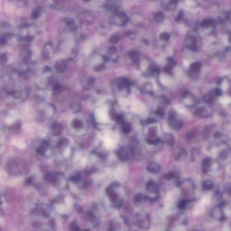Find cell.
<instances>
[{"label": "cell", "mask_w": 231, "mask_h": 231, "mask_svg": "<svg viewBox=\"0 0 231 231\" xmlns=\"http://www.w3.org/2000/svg\"><path fill=\"white\" fill-rule=\"evenodd\" d=\"M135 224L140 229L148 230L150 228L151 219L149 214L145 211H140L136 214Z\"/></svg>", "instance_id": "cell-1"}, {"label": "cell", "mask_w": 231, "mask_h": 231, "mask_svg": "<svg viewBox=\"0 0 231 231\" xmlns=\"http://www.w3.org/2000/svg\"><path fill=\"white\" fill-rule=\"evenodd\" d=\"M116 183L111 185L106 189V193L111 202L117 207H120L123 204V200L120 198L119 194L114 189Z\"/></svg>", "instance_id": "cell-2"}, {"label": "cell", "mask_w": 231, "mask_h": 231, "mask_svg": "<svg viewBox=\"0 0 231 231\" xmlns=\"http://www.w3.org/2000/svg\"><path fill=\"white\" fill-rule=\"evenodd\" d=\"M145 189L147 192L151 194L157 195L159 192V186L153 181H150L147 182L145 185Z\"/></svg>", "instance_id": "cell-3"}, {"label": "cell", "mask_w": 231, "mask_h": 231, "mask_svg": "<svg viewBox=\"0 0 231 231\" xmlns=\"http://www.w3.org/2000/svg\"><path fill=\"white\" fill-rule=\"evenodd\" d=\"M168 123L170 126L177 129L181 128L183 124V121L181 120H177L175 116L173 114H171L169 116Z\"/></svg>", "instance_id": "cell-4"}, {"label": "cell", "mask_w": 231, "mask_h": 231, "mask_svg": "<svg viewBox=\"0 0 231 231\" xmlns=\"http://www.w3.org/2000/svg\"><path fill=\"white\" fill-rule=\"evenodd\" d=\"M195 114L198 117L201 118H206L209 117L211 114L208 110L205 107H200L196 109Z\"/></svg>", "instance_id": "cell-5"}, {"label": "cell", "mask_w": 231, "mask_h": 231, "mask_svg": "<svg viewBox=\"0 0 231 231\" xmlns=\"http://www.w3.org/2000/svg\"><path fill=\"white\" fill-rule=\"evenodd\" d=\"M212 159L209 157H206L203 159L202 162V171L203 173H208L212 166Z\"/></svg>", "instance_id": "cell-6"}, {"label": "cell", "mask_w": 231, "mask_h": 231, "mask_svg": "<svg viewBox=\"0 0 231 231\" xmlns=\"http://www.w3.org/2000/svg\"><path fill=\"white\" fill-rule=\"evenodd\" d=\"M49 146V142L47 140H43L39 147L37 150V154L39 156H44L47 152Z\"/></svg>", "instance_id": "cell-7"}, {"label": "cell", "mask_w": 231, "mask_h": 231, "mask_svg": "<svg viewBox=\"0 0 231 231\" xmlns=\"http://www.w3.org/2000/svg\"><path fill=\"white\" fill-rule=\"evenodd\" d=\"M51 131L53 136H58L62 133V126L59 123H54L52 125Z\"/></svg>", "instance_id": "cell-8"}, {"label": "cell", "mask_w": 231, "mask_h": 231, "mask_svg": "<svg viewBox=\"0 0 231 231\" xmlns=\"http://www.w3.org/2000/svg\"><path fill=\"white\" fill-rule=\"evenodd\" d=\"M160 166L155 162H150L147 167V170L151 173H156L160 171Z\"/></svg>", "instance_id": "cell-9"}, {"label": "cell", "mask_w": 231, "mask_h": 231, "mask_svg": "<svg viewBox=\"0 0 231 231\" xmlns=\"http://www.w3.org/2000/svg\"><path fill=\"white\" fill-rule=\"evenodd\" d=\"M222 213H223V212H222V209H221V207L218 206V207H215L214 208V210H213V212H212V214H213V216L214 218H215L216 219L221 220V219L223 218V217L222 215Z\"/></svg>", "instance_id": "cell-10"}, {"label": "cell", "mask_w": 231, "mask_h": 231, "mask_svg": "<svg viewBox=\"0 0 231 231\" xmlns=\"http://www.w3.org/2000/svg\"><path fill=\"white\" fill-rule=\"evenodd\" d=\"M144 201H146L145 195L144 196L141 193L136 194L133 198V203L137 206L140 205Z\"/></svg>", "instance_id": "cell-11"}, {"label": "cell", "mask_w": 231, "mask_h": 231, "mask_svg": "<svg viewBox=\"0 0 231 231\" xmlns=\"http://www.w3.org/2000/svg\"><path fill=\"white\" fill-rule=\"evenodd\" d=\"M216 96V95L215 92H214V93H208L206 94L204 97V99L205 100V102H207L208 104H213L214 102Z\"/></svg>", "instance_id": "cell-12"}, {"label": "cell", "mask_w": 231, "mask_h": 231, "mask_svg": "<svg viewBox=\"0 0 231 231\" xmlns=\"http://www.w3.org/2000/svg\"><path fill=\"white\" fill-rule=\"evenodd\" d=\"M202 187L205 190H210L214 188V183L212 181L207 180L203 182Z\"/></svg>", "instance_id": "cell-13"}, {"label": "cell", "mask_w": 231, "mask_h": 231, "mask_svg": "<svg viewBox=\"0 0 231 231\" xmlns=\"http://www.w3.org/2000/svg\"><path fill=\"white\" fill-rule=\"evenodd\" d=\"M69 140L66 138H63L60 140L57 144V148L59 150H61L64 147L67 145L69 143Z\"/></svg>", "instance_id": "cell-14"}, {"label": "cell", "mask_w": 231, "mask_h": 231, "mask_svg": "<svg viewBox=\"0 0 231 231\" xmlns=\"http://www.w3.org/2000/svg\"><path fill=\"white\" fill-rule=\"evenodd\" d=\"M154 18L155 21L159 22H161V21H164V18H165V16H164V14L162 12L159 11L155 14V15L154 16Z\"/></svg>", "instance_id": "cell-15"}, {"label": "cell", "mask_w": 231, "mask_h": 231, "mask_svg": "<svg viewBox=\"0 0 231 231\" xmlns=\"http://www.w3.org/2000/svg\"><path fill=\"white\" fill-rule=\"evenodd\" d=\"M228 155V150L227 148H222L221 150L219 153V156L220 158L222 159H225L227 158Z\"/></svg>", "instance_id": "cell-16"}, {"label": "cell", "mask_w": 231, "mask_h": 231, "mask_svg": "<svg viewBox=\"0 0 231 231\" xmlns=\"http://www.w3.org/2000/svg\"><path fill=\"white\" fill-rule=\"evenodd\" d=\"M83 126V123L80 120L76 119L73 120L72 122L73 127L76 129H79L82 127Z\"/></svg>", "instance_id": "cell-17"}, {"label": "cell", "mask_w": 231, "mask_h": 231, "mask_svg": "<svg viewBox=\"0 0 231 231\" xmlns=\"http://www.w3.org/2000/svg\"><path fill=\"white\" fill-rule=\"evenodd\" d=\"M117 155L119 159L123 160H126L127 157V152L125 150H120L117 153Z\"/></svg>", "instance_id": "cell-18"}, {"label": "cell", "mask_w": 231, "mask_h": 231, "mask_svg": "<svg viewBox=\"0 0 231 231\" xmlns=\"http://www.w3.org/2000/svg\"><path fill=\"white\" fill-rule=\"evenodd\" d=\"M129 57L131 60L134 62L137 61L139 57V55L137 52L135 51H132L130 52L129 54Z\"/></svg>", "instance_id": "cell-19"}, {"label": "cell", "mask_w": 231, "mask_h": 231, "mask_svg": "<svg viewBox=\"0 0 231 231\" xmlns=\"http://www.w3.org/2000/svg\"><path fill=\"white\" fill-rule=\"evenodd\" d=\"M131 130V126L129 123H123V131L124 133H129Z\"/></svg>", "instance_id": "cell-20"}, {"label": "cell", "mask_w": 231, "mask_h": 231, "mask_svg": "<svg viewBox=\"0 0 231 231\" xmlns=\"http://www.w3.org/2000/svg\"><path fill=\"white\" fill-rule=\"evenodd\" d=\"M170 38V35L167 32H164L161 33L160 36V38L164 41L167 42Z\"/></svg>", "instance_id": "cell-21"}, {"label": "cell", "mask_w": 231, "mask_h": 231, "mask_svg": "<svg viewBox=\"0 0 231 231\" xmlns=\"http://www.w3.org/2000/svg\"><path fill=\"white\" fill-rule=\"evenodd\" d=\"M166 142L170 146L173 147L175 144L174 137L172 135L168 136V137L166 139Z\"/></svg>", "instance_id": "cell-22"}, {"label": "cell", "mask_w": 231, "mask_h": 231, "mask_svg": "<svg viewBox=\"0 0 231 231\" xmlns=\"http://www.w3.org/2000/svg\"><path fill=\"white\" fill-rule=\"evenodd\" d=\"M196 133L197 131L196 130H192L191 131L189 132H188V133H187L186 138L187 139H189V140L192 139L195 137V135L196 134Z\"/></svg>", "instance_id": "cell-23"}, {"label": "cell", "mask_w": 231, "mask_h": 231, "mask_svg": "<svg viewBox=\"0 0 231 231\" xmlns=\"http://www.w3.org/2000/svg\"><path fill=\"white\" fill-rule=\"evenodd\" d=\"M21 123H19V121H17L15 123H14V124L10 126V127H9V129L12 130V131H16V130L19 129V128H21Z\"/></svg>", "instance_id": "cell-24"}, {"label": "cell", "mask_w": 231, "mask_h": 231, "mask_svg": "<svg viewBox=\"0 0 231 231\" xmlns=\"http://www.w3.org/2000/svg\"><path fill=\"white\" fill-rule=\"evenodd\" d=\"M110 116L111 118L113 120H115V121L117 120L118 119H119V117H119V115L117 114V113L115 111L113 110H111L110 112Z\"/></svg>", "instance_id": "cell-25"}, {"label": "cell", "mask_w": 231, "mask_h": 231, "mask_svg": "<svg viewBox=\"0 0 231 231\" xmlns=\"http://www.w3.org/2000/svg\"><path fill=\"white\" fill-rule=\"evenodd\" d=\"M119 41V37L117 35H114L111 37L110 39V42L112 44H116L118 43Z\"/></svg>", "instance_id": "cell-26"}, {"label": "cell", "mask_w": 231, "mask_h": 231, "mask_svg": "<svg viewBox=\"0 0 231 231\" xmlns=\"http://www.w3.org/2000/svg\"><path fill=\"white\" fill-rule=\"evenodd\" d=\"M176 3H177V1H170L168 3L167 9L171 10H173L175 9V7H176Z\"/></svg>", "instance_id": "cell-27"}, {"label": "cell", "mask_w": 231, "mask_h": 231, "mask_svg": "<svg viewBox=\"0 0 231 231\" xmlns=\"http://www.w3.org/2000/svg\"><path fill=\"white\" fill-rule=\"evenodd\" d=\"M80 179V175L79 174V173H77L74 176H71L70 178V179L72 181L75 182L79 181Z\"/></svg>", "instance_id": "cell-28"}, {"label": "cell", "mask_w": 231, "mask_h": 231, "mask_svg": "<svg viewBox=\"0 0 231 231\" xmlns=\"http://www.w3.org/2000/svg\"><path fill=\"white\" fill-rule=\"evenodd\" d=\"M97 169L93 167H90L88 169H86V170L85 172V173L87 175H90L93 173H95L96 172Z\"/></svg>", "instance_id": "cell-29"}, {"label": "cell", "mask_w": 231, "mask_h": 231, "mask_svg": "<svg viewBox=\"0 0 231 231\" xmlns=\"http://www.w3.org/2000/svg\"><path fill=\"white\" fill-rule=\"evenodd\" d=\"M72 109H73L76 112H78L81 109V107L80 106L79 104H74L72 105Z\"/></svg>", "instance_id": "cell-30"}, {"label": "cell", "mask_w": 231, "mask_h": 231, "mask_svg": "<svg viewBox=\"0 0 231 231\" xmlns=\"http://www.w3.org/2000/svg\"><path fill=\"white\" fill-rule=\"evenodd\" d=\"M117 52V48L115 47H111L109 48L108 52L110 54H113Z\"/></svg>", "instance_id": "cell-31"}, {"label": "cell", "mask_w": 231, "mask_h": 231, "mask_svg": "<svg viewBox=\"0 0 231 231\" xmlns=\"http://www.w3.org/2000/svg\"><path fill=\"white\" fill-rule=\"evenodd\" d=\"M174 174L172 173H169L166 174L165 176V178L167 180L172 179L174 178Z\"/></svg>", "instance_id": "cell-32"}, {"label": "cell", "mask_w": 231, "mask_h": 231, "mask_svg": "<svg viewBox=\"0 0 231 231\" xmlns=\"http://www.w3.org/2000/svg\"><path fill=\"white\" fill-rule=\"evenodd\" d=\"M167 60L170 62V63L171 65H172L173 66L175 65V64H176V62H175L174 61V60H173V58H172L171 57H168V58H167Z\"/></svg>", "instance_id": "cell-33"}, {"label": "cell", "mask_w": 231, "mask_h": 231, "mask_svg": "<svg viewBox=\"0 0 231 231\" xmlns=\"http://www.w3.org/2000/svg\"><path fill=\"white\" fill-rule=\"evenodd\" d=\"M221 135H222V134H221V133L220 132H219V131H217V132H216L215 134H214V137L215 138H219V137H221Z\"/></svg>", "instance_id": "cell-34"}, {"label": "cell", "mask_w": 231, "mask_h": 231, "mask_svg": "<svg viewBox=\"0 0 231 231\" xmlns=\"http://www.w3.org/2000/svg\"><path fill=\"white\" fill-rule=\"evenodd\" d=\"M164 70L165 71L167 72H170L171 71V66H167L165 67V68L164 69Z\"/></svg>", "instance_id": "cell-35"}, {"label": "cell", "mask_w": 231, "mask_h": 231, "mask_svg": "<svg viewBox=\"0 0 231 231\" xmlns=\"http://www.w3.org/2000/svg\"><path fill=\"white\" fill-rule=\"evenodd\" d=\"M157 112L158 113V114L160 115H162L164 114V111L162 110V109L161 108H159L157 109Z\"/></svg>", "instance_id": "cell-36"}, {"label": "cell", "mask_w": 231, "mask_h": 231, "mask_svg": "<svg viewBox=\"0 0 231 231\" xmlns=\"http://www.w3.org/2000/svg\"><path fill=\"white\" fill-rule=\"evenodd\" d=\"M154 119H152V118H150V119H149L147 120V123H154L155 122V121Z\"/></svg>", "instance_id": "cell-37"}]
</instances>
